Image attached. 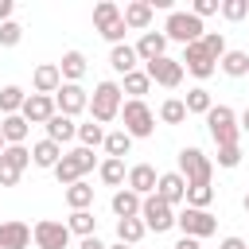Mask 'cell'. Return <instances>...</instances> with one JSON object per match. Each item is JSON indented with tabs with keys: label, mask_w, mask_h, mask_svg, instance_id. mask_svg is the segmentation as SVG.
Wrapping results in <instances>:
<instances>
[{
	"label": "cell",
	"mask_w": 249,
	"mask_h": 249,
	"mask_svg": "<svg viewBox=\"0 0 249 249\" xmlns=\"http://www.w3.org/2000/svg\"><path fill=\"white\" fill-rule=\"evenodd\" d=\"M121 105H124L121 82L105 78V82H97V86H93V97H89V121H97V124L105 128L109 121H117V117H121Z\"/></svg>",
	"instance_id": "6da1fadb"
},
{
	"label": "cell",
	"mask_w": 249,
	"mask_h": 249,
	"mask_svg": "<svg viewBox=\"0 0 249 249\" xmlns=\"http://www.w3.org/2000/svg\"><path fill=\"white\" fill-rule=\"evenodd\" d=\"M97 167V156L89 152V148H70V152H62V160L54 163V179L62 183V187H70V183H78V179H86L89 171Z\"/></svg>",
	"instance_id": "7a4b0ae2"
},
{
	"label": "cell",
	"mask_w": 249,
	"mask_h": 249,
	"mask_svg": "<svg viewBox=\"0 0 249 249\" xmlns=\"http://www.w3.org/2000/svg\"><path fill=\"white\" fill-rule=\"evenodd\" d=\"M175 171L187 179V187H210V179H214V160H210L202 148H183Z\"/></svg>",
	"instance_id": "3957f363"
},
{
	"label": "cell",
	"mask_w": 249,
	"mask_h": 249,
	"mask_svg": "<svg viewBox=\"0 0 249 249\" xmlns=\"http://www.w3.org/2000/svg\"><path fill=\"white\" fill-rule=\"evenodd\" d=\"M206 35V27H202V19L198 16H191V12H167V23H163V39L167 43H183V47H191V43H198Z\"/></svg>",
	"instance_id": "277c9868"
},
{
	"label": "cell",
	"mask_w": 249,
	"mask_h": 249,
	"mask_svg": "<svg viewBox=\"0 0 249 249\" xmlns=\"http://www.w3.org/2000/svg\"><path fill=\"white\" fill-rule=\"evenodd\" d=\"M206 132H210V140H214L218 148L237 144V136H241V128H237V113H233L230 105H210V113H206Z\"/></svg>",
	"instance_id": "5b68a950"
},
{
	"label": "cell",
	"mask_w": 249,
	"mask_h": 249,
	"mask_svg": "<svg viewBox=\"0 0 249 249\" xmlns=\"http://www.w3.org/2000/svg\"><path fill=\"white\" fill-rule=\"evenodd\" d=\"M121 128L132 136V140H144V136H152L156 132V113L148 109V101H124L121 105Z\"/></svg>",
	"instance_id": "8992f818"
},
{
	"label": "cell",
	"mask_w": 249,
	"mask_h": 249,
	"mask_svg": "<svg viewBox=\"0 0 249 249\" xmlns=\"http://www.w3.org/2000/svg\"><path fill=\"white\" fill-rule=\"evenodd\" d=\"M175 226L183 230V237H195V241L218 233V218H214L210 210H195V206H183V210L175 214Z\"/></svg>",
	"instance_id": "52a82bcc"
},
{
	"label": "cell",
	"mask_w": 249,
	"mask_h": 249,
	"mask_svg": "<svg viewBox=\"0 0 249 249\" xmlns=\"http://www.w3.org/2000/svg\"><path fill=\"white\" fill-rule=\"evenodd\" d=\"M140 222H144V230H152V233H167V230L175 226V206H167L160 195H148V198L140 202Z\"/></svg>",
	"instance_id": "ba28073f"
},
{
	"label": "cell",
	"mask_w": 249,
	"mask_h": 249,
	"mask_svg": "<svg viewBox=\"0 0 249 249\" xmlns=\"http://www.w3.org/2000/svg\"><path fill=\"white\" fill-rule=\"evenodd\" d=\"M31 241H35L39 249H66V245H70V230H66V222L39 218V222L31 226Z\"/></svg>",
	"instance_id": "9c48e42d"
},
{
	"label": "cell",
	"mask_w": 249,
	"mask_h": 249,
	"mask_svg": "<svg viewBox=\"0 0 249 249\" xmlns=\"http://www.w3.org/2000/svg\"><path fill=\"white\" fill-rule=\"evenodd\" d=\"M144 74H148L156 86H163V89H179V86H183V66H179V58H171V54L144 62Z\"/></svg>",
	"instance_id": "30bf717a"
},
{
	"label": "cell",
	"mask_w": 249,
	"mask_h": 249,
	"mask_svg": "<svg viewBox=\"0 0 249 249\" xmlns=\"http://www.w3.org/2000/svg\"><path fill=\"white\" fill-rule=\"evenodd\" d=\"M89 109V93L82 89V86H74V82H62L58 89H54V113H62V117H78V113H86Z\"/></svg>",
	"instance_id": "8fae6325"
},
{
	"label": "cell",
	"mask_w": 249,
	"mask_h": 249,
	"mask_svg": "<svg viewBox=\"0 0 249 249\" xmlns=\"http://www.w3.org/2000/svg\"><path fill=\"white\" fill-rule=\"evenodd\" d=\"M179 66H183V74H195L198 82H206V78H214L218 74V62L202 51V43H191V47H183V58H179Z\"/></svg>",
	"instance_id": "7c38bea8"
},
{
	"label": "cell",
	"mask_w": 249,
	"mask_h": 249,
	"mask_svg": "<svg viewBox=\"0 0 249 249\" xmlns=\"http://www.w3.org/2000/svg\"><path fill=\"white\" fill-rule=\"evenodd\" d=\"M156 183H160V171H156L152 163H132L128 175H124V187H128L132 195H140V198L156 195Z\"/></svg>",
	"instance_id": "4fadbf2b"
},
{
	"label": "cell",
	"mask_w": 249,
	"mask_h": 249,
	"mask_svg": "<svg viewBox=\"0 0 249 249\" xmlns=\"http://www.w3.org/2000/svg\"><path fill=\"white\" fill-rule=\"evenodd\" d=\"M19 117H23L27 124H47V121L54 117V97H47V93H27Z\"/></svg>",
	"instance_id": "5bb4252c"
},
{
	"label": "cell",
	"mask_w": 249,
	"mask_h": 249,
	"mask_svg": "<svg viewBox=\"0 0 249 249\" xmlns=\"http://www.w3.org/2000/svg\"><path fill=\"white\" fill-rule=\"evenodd\" d=\"M152 16H156V12H152V4H148V0H128V4L121 8L124 27H128V31H140V35L152 27Z\"/></svg>",
	"instance_id": "9a60e30c"
},
{
	"label": "cell",
	"mask_w": 249,
	"mask_h": 249,
	"mask_svg": "<svg viewBox=\"0 0 249 249\" xmlns=\"http://www.w3.org/2000/svg\"><path fill=\"white\" fill-rule=\"evenodd\" d=\"M156 195H160L167 206H179V202H187V179H183L179 171H163L160 183H156Z\"/></svg>",
	"instance_id": "2e32d148"
},
{
	"label": "cell",
	"mask_w": 249,
	"mask_h": 249,
	"mask_svg": "<svg viewBox=\"0 0 249 249\" xmlns=\"http://www.w3.org/2000/svg\"><path fill=\"white\" fill-rule=\"evenodd\" d=\"M62 86V74H58V62H39L35 74H31V93H47L54 97V89Z\"/></svg>",
	"instance_id": "e0dca14e"
},
{
	"label": "cell",
	"mask_w": 249,
	"mask_h": 249,
	"mask_svg": "<svg viewBox=\"0 0 249 249\" xmlns=\"http://www.w3.org/2000/svg\"><path fill=\"white\" fill-rule=\"evenodd\" d=\"M27 245H31V226L27 222H16V218L0 222V249H27Z\"/></svg>",
	"instance_id": "ac0fdd59"
},
{
	"label": "cell",
	"mask_w": 249,
	"mask_h": 249,
	"mask_svg": "<svg viewBox=\"0 0 249 249\" xmlns=\"http://www.w3.org/2000/svg\"><path fill=\"white\" fill-rule=\"evenodd\" d=\"M163 54H167L163 31H144V35L136 39V58H140V62H152V58H163Z\"/></svg>",
	"instance_id": "d6986e66"
},
{
	"label": "cell",
	"mask_w": 249,
	"mask_h": 249,
	"mask_svg": "<svg viewBox=\"0 0 249 249\" xmlns=\"http://www.w3.org/2000/svg\"><path fill=\"white\" fill-rule=\"evenodd\" d=\"M109 66H113V74H132V70H140V58H136V47L132 43H117L113 51H109Z\"/></svg>",
	"instance_id": "ffe728a7"
},
{
	"label": "cell",
	"mask_w": 249,
	"mask_h": 249,
	"mask_svg": "<svg viewBox=\"0 0 249 249\" xmlns=\"http://www.w3.org/2000/svg\"><path fill=\"white\" fill-rule=\"evenodd\" d=\"M86 54L82 51H66L62 54V62H58V74H62V82H74V86H82V78H86Z\"/></svg>",
	"instance_id": "44dd1931"
},
{
	"label": "cell",
	"mask_w": 249,
	"mask_h": 249,
	"mask_svg": "<svg viewBox=\"0 0 249 249\" xmlns=\"http://www.w3.org/2000/svg\"><path fill=\"white\" fill-rule=\"evenodd\" d=\"M43 128H47V140H54L58 148H62L66 140H78V124H74L70 117H62V113H54V117H51Z\"/></svg>",
	"instance_id": "7402d4cb"
},
{
	"label": "cell",
	"mask_w": 249,
	"mask_h": 249,
	"mask_svg": "<svg viewBox=\"0 0 249 249\" xmlns=\"http://www.w3.org/2000/svg\"><path fill=\"white\" fill-rule=\"evenodd\" d=\"M58 160H62V148H58L54 140H47V136H43V140H35V144H31V163H35V167L54 171V163H58Z\"/></svg>",
	"instance_id": "603a6c76"
},
{
	"label": "cell",
	"mask_w": 249,
	"mask_h": 249,
	"mask_svg": "<svg viewBox=\"0 0 249 249\" xmlns=\"http://www.w3.org/2000/svg\"><path fill=\"white\" fill-rule=\"evenodd\" d=\"M140 195H132L128 187H121V191H113V198H109V206H113V214L117 218H140Z\"/></svg>",
	"instance_id": "cb8c5ba5"
},
{
	"label": "cell",
	"mask_w": 249,
	"mask_h": 249,
	"mask_svg": "<svg viewBox=\"0 0 249 249\" xmlns=\"http://www.w3.org/2000/svg\"><path fill=\"white\" fill-rule=\"evenodd\" d=\"M27 132H31V124H27L19 113L0 121V136H4V144H8V148H16V144H27Z\"/></svg>",
	"instance_id": "d4e9b609"
},
{
	"label": "cell",
	"mask_w": 249,
	"mask_h": 249,
	"mask_svg": "<svg viewBox=\"0 0 249 249\" xmlns=\"http://www.w3.org/2000/svg\"><path fill=\"white\" fill-rule=\"evenodd\" d=\"M62 198H66L70 210H89V206H93V187H89L86 179H78V183H70V187L62 191Z\"/></svg>",
	"instance_id": "484cf974"
},
{
	"label": "cell",
	"mask_w": 249,
	"mask_h": 249,
	"mask_svg": "<svg viewBox=\"0 0 249 249\" xmlns=\"http://www.w3.org/2000/svg\"><path fill=\"white\" fill-rule=\"evenodd\" d=\"M66 230H70V237H93V233H97V218H93V210H70Z\"/></svg>",
	"instance_id": "4316f807"
},
{
	"label": "cell",
	"mask_w": 249,
	"mask_h": 249,
	"mask_svg": "<svg viewBox=\"0 0 249 249\" xmlns=\"http://www.w3.org/2000/svg\"><path fill=\"white\" fill-rule=\"evenodd\" d=\"M101 148H105L109 160H124V156L132 152V136H128L124 128H113V132H105V144H101Z\"/></svg>",
	"instance_id": "83f0119b"
},
{
	"label": "cell",
	"mask_w": 249,
	"mask_h": 249,
	"mask_svg": "<svg viewBox=\"0 0 249 249\" xmlns=\"http://www.w3.org/2000/svg\"><path fill=\"white\" fill-rule=\"evenodd\" d=\"M97 175H101V183H105V187H117V191H121V187H124L128 167H124V160H109V156H105V160L97 163Z\"/></svg>",
	"instance_id": "f1b7e54d"
},
{
	"label": "cell",
	"mask_w": 249,
	"mask_h": 249,
	"mask_svg": "<svg viewBox=\"0 0 249 249\" xmlns=\"http://www.w3.org/2000/svg\"><path fill=\"white\" fill-rule=\"evenodd\" d=\"M148 89H152V78H148L144 70H132V74H124V82H121V93H128V101H144Z\"/></svg>",
	"instance_id": "f546056e"
},
{
	"label": "cell",
	"mask_w": 249,
	"mask_h": 249,
	"mask_svg": "<svg viewBox=\"0 0 249 249\" xmlns=\"http://www.w3.org/2000/svg\"><path fill=\"white\" fill-rule=\"evenodd\" d=\"M183 105H187V117H191V113H195V117H206V113H210V105H214V97H210V89H206V86H195V89H187Z\"/></svg>",
	"instance_id": "4dcf8cb0"
},
{
	"label": "cell",
	"mask_w": 249,
	"mask_h": 249,
	"mask_svg": "<svg viewBox=\"0 0 249 249\" xmlns=\"http://www.w3.org/2000/svg\"><path fill=\"white\" fill-rule=\"evenodd\" d=\"M218 66H222V74H230V78H245V74H249V51H226V54L218 58Z\"/></svg>",
	"instance_id": "1f68e13d"
},
{
	"label": "cell",
	"mask_w": 249,
	"mask_h": 249,
	"mask_svg": "<svg viewBox=\"0 0 249 249\" xmlns=\"http://www.w3.org/2000/svg\"><path fill=\"white\" fill-rule=\"evenodd\" d=\"M144 233H148V230H144L140 218H117V241H121V245H136Z\"/></svg>",
	"instance_id": "d6a6232c"
},
{
	"label": "cell",
	"mask_w": 249,
	"mask_h": 249,
	"mask_svg": "<svg viewBox=\"0 0 249 249\" xmlns=\"http://www.w3.org/2000/svg\"><path fill=\"white\" fill-rule=\"evenodd\" d=\"M23 101H27L23 86H4V89H0V113H4V117H16V113L23 109Z\"/></svg>",
	"instance_id": "836d02e7"
},
{
	"label": "cell",
	"mask_w": 249,
	"mask_h": 249,
	"mask_svg": "<svg viewBox=\"0 0 249 249\" xmlns=\"http://www.w3.org/2000/svg\"><path fill=\"white\" fill-rule=\"evenodd\" d=\"M160 121H163V124H183V121H187V105H183V97H167V101L160 105Z\"/></svg>",
	"instance_id": "e575fe53"
},
{
	"label": "cell",
	"mask_w": 249,
	"mask_h": 249,
	"mask_svg": "<svg viewBox=\"0 0 249 249\" xmlns=\"http://www.w3.org/2000/svg\"><path fill=\"white\" fill-rule=\"evenodd\" d=\"M78 144L93 152L97 144H105V128H101L97 121H86V124H78Z\"/></svg>",
	"instance_id": "d590c367"
},
{
	"label": "cell",
	"mask_w": 249,
	"mask_h": 249,
	"mask_svg": "<svg viewBox=\"0 0 249 249\" xmlns=\"http://www.w3.org/2000/svg\"><path fill=\"white\" fill-rule=\"evenodd\" d=\"M198 43H202V51H206V54H210L214 62H218V58H222V54L230 51V47H226V35H222V31H206V35H202Z\"/></svg>",
	"instance_id": "8d00e7d4"
},
{
	"label": "cell",
	"mask_w": 249,
	"mask_h": 249,
	"mask_svg": "<svg viewBox=\"0 0 249 249\" xmlns=\"http://www.w3.org/2000/svg\"><path fill=\"white\" fill-rule=\"evenodd\" d=\"M218 12H222V19L237 23V19H245V16H249V0H222V4H218Z\"/></svg>",
	"instance_id": "74e56055"
},
{
	"label": "cell",
	"mask_w": 249,
	"mask_h": 249,
	"mask_svg": "<svg viewBox=\"0 0 249 249\" xmlns=\"http://www.w3.org/2000/svg\"><path fill=\"white\" fill-rule=\"evenodd\" d=\"M117 16H121V8H117L113 0H101V4H93V27H97V31H101L109 19H117Z\"/></svg>",
	"instance_id": "f35d334b"
},
{
	"label": "cell",
	"mask_w": 249,
	"mask_h": 249,
	"mask_svg": "<svg viewBox=\"0 0 249 249\" xmlns=\"http://www.w3.org/2000/svg\"><path fill=\"white\" fill-rule=\"evenodd\" d=\"M210 202H214V187H187V206L206 210Z\"/></svg>",
	"instance_id": "ab89813d"
},
{
	"label": "cell",
	"mask_w": 249,
	"mask_h": 249,
	"mask_svg": "<svg viewBox=\"0 0 249 249\" xmlns=\"http://www.w3.org/2000/svg\"><path fill=\"white\" fill-rule=\"evenodd\" d=\"M19 175H23V171H19V167L0 152V187H16V183H19Z\"/></svg>",
	"instance_id": "60d3db41"
},
{
	"label": "cell",
	"mask_w": 249,
	"mask_h": 249,
	"mask_svg": "<svg viewBox=\"0 0 249 249\" xmlns=\"http://www.w3.org/2000/svg\"><path fill=\"white\" fill-rule=\"evenodd\" d=\"M23 39V27L16 23V19H8V23H0V47H16Z\"/></svg>",
	"instance_id": "b9f144b4"
},
{
	"label": "cell",
	"mask_w": 249,
	"mask_h": 249,
	"mask_svg": "<svg viewBox=\"0 0 249 249\" xmlns=\"http://www.w3.org/2000/svg\"><path fill=\"white\" fill-rule=\"evenodd\" d=\"M237 163H241V144L218 148V167H237Z\"/></svg>",
	"instance_id": "7bdbcfd3"
},
{
	"label": "cell",
	"mask_w": 249,
	"mask_h": 249,
	"mask_svg": "<svg viewBox=\"0 0 249 249\" xmlns=\"http://www.w3.org/2000/svg\"><path fill=\"white\" fill-rule=\"evenodd\" d=\"M218 12V0H195L191 4V16H198V19H206V16H214Z\"/></svg>",
	"instance_id": "ee69618b"
},
{
	"label": "cell",
	"mask_w": 249,
	"mask_h": 249,
	"mask_svg": "<svg viewBox=\"0 0 249 249\" xmlns=\"http://www.w3.org/2000/svg\"><path fill=\"white\" fill-rule=\"evenodd\" d=\"M218 249H249V241H245V237H233V233H230V237H222V241H218Z\"/></svg>",
	"instance_id": "f6af8a7d"
},
{
	"label": "cell",
	"mask_w": 249,
	"mask_h": 249,
	"mask_svg": "<svg viewBox=\"0 0 249 249\" xmlns=\"http://www.w3.org/2000/svg\"><path fill=\"white\" fill-rule=\"evenodd\" d=\"M12 12H16V0H0V23H8Z\"/></svg>",
	"instance_id": "bcb514c9"
},
{
	"label": "cell",
	"mask_w": 249,
	"mask_h": 249,
	"mask_svg": "<svg viewBox=\"0 0 249 249\" xmlns=\"http://www.w3.org/2000/svg\"><path fill=\"white\" fill-rule=\"evenodd\" d=\"M78 249H105V241L93 233V237H82V241H78Z\"/></svg>",
	"instance_id": "7dc6e473"
},
{
	"label": "cell",
	"mask_w": 249,
	"mask_h": 249,
	"mask_svg": "<svg viewBox=\"0 0 249 249\" xmlns=\"http://www.w3.org/2000/svg\"><path fill=\"white\" fill-rule=\"evenodd\" d=\"M175 249H202V241H195V237H179Z\"/></svg>",
	"instance_id": "c3c4849f"
},
{
	"label": "cell",
	"mask_w": 249,
	"mask_h": 249,
	"mask_svg": "<svg viewBox=\"0 0 249 249\" xmlns=\"http://www.w3.org/2000/svg\"><path fill=\"white\" fill-rule=\"evenodd\" d=\"M237 128H241V132H249V105L241 109V117H237Z\"/></svg>",
	"instance_id": "681fc988"
},
{
	"label": "cell",
	"mask_w": 249,
	"mask_h": 249,
	"mask_svg": "<svg viewBox=\"0 0 249 249\" xmlns=\"http://www.w3.org/2000/svg\"><path fill=\"white\" fill-rule=\"evenodd\" d=\"M241 210H245V214H249V191H245V198H241Z\"/></svg>",
	"instance_id": "f907efd6"
},
{
	"label": "cell",
	"mask_w": 249,
	"mask_h": 249,
	"mask_svg": "<svg viewBox=\"0 0 249 249\" xmlns=\"http://www.w3.org/2000/svg\"><path fill=\"white\" fill-rule=\"evenodd\" d=\"M105 249H132V245H121V241H117V245H105Z\"/></svg>",
	"instance_id": "816d5d0a"
},
{
	"label": "cell",
	"mask_w": 249,
	"mask_h": 249,
	"mask_svg": "<svg viewBox=\"0 0 249 249\" xmlns=\"http://www.w3.org/2000/svg\"><path fill=\"white\" fill-rule=\"evenodd\" d=\"M4 148H8V144H4V136H0V152H4Z\"/></svg>",
	"instance_id": "f5cc1de1"
},
{
	"label": "cell",
	"mask_w": 249,
	"mask_h": 249,
	"mask_svg": "<svg viewBox=\"0 0 249 249\" xmlns=\"http://www.w3.org/2000/svg\"><path fill=\"white\" fill-rule=\"evenodd\" d=\"M245 19H249V16H245Z\"/></svg>",
	"instance_id": "db71d44e"
}]
</instances>
